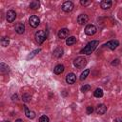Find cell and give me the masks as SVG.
Instances as JSON below:
<instances>
[{
    "label": "cell",
    "mask_w": 122,
    "mask_h": 122,
    "mask_svg": "<svg viewBox=\"0 0 122 122\" xmlns=\"http://www.w3.org/2000/svg\"><path fill=\"white\" fill-rule=\"evenodd\" d=\"M99 45V42L97 40H92L91 42H89L84 49L81 50L80 53H83V54H87V55H90L93 52V51L96 49V47Z\"/></svg>",
    "instance_id": "1"
},
{
    "label": "cell",
    "mask_w": 122,
    "mask_h": 122,
    "mask_svg": "<svg viewBox=\"0 0 122 122\" xmlns=\"http://www.w3.org/2000/svg\"><path fill=\"white\" fill-rule=\"evenodd\" d=\"M73 65H74V67H76L78 69H82V68H84L87 65V59L84 56L76 57L73 60Z\"/></svg>",
    "instance_id": "2"
},
{
    "label": "cell",
    "mask_w": 122,
    "mask_h": 122,
    "mask_svg": "<svg viewBox=\"0 0 122 122\" xmlns=\"http://www.w3.org/2000/svg\"><path fill=\"white\" fill-rule=\"evenodd\" d=\"M46 37H47V35H46V33H45L44 30H38V31H36L35 34H34L35 41H36L38 44H42V43L46 40Z\"/></svg>",
    "instance_id": "3"
},
{
    "label": "cell",
    "mask_w": 122,
    "mask_h": 122,
    "mask_svg": "<svg viewBox=\"0 0 122 122\" xmlns=\"http://www.w3.org/2000/svg\"><path fill=\"white\" fill-rule=\"evenodd\" d=\"M73 8H74V5L71 1H66L62 5V10L65 12H71L73 10Z\"/></svg>",
    "instance_id": "4"
},
{
    "label": "cell",
    "mask_w": 122,
    "mask_h": 122,
    "mask_svg": "<svg viewBox=\"0 0 122 122\" xmlns=\"http://www.w3.org/2000/svg\"><path fill=\"white\" fill-rule=\"evenodd\" d=\"M29 24L32 28H37L39 26V24H40V19L36 15H31L29 18Z\"/></svg>",
    "instance_id": "5"
},
{
    "label": "cell",
    "mask_w": 122,
    "mask_h": 122,
    "mask_svg": "<svg viewBox=\"0 0 122 122\" xmlns=\"http://www.w3.org/2000/svg\"><path fill=\"white\" fill-rule=\"evenodd\" d=\"M6 18H7V21L9 23H12L16 18V12L14 10H8V12L6 14Z\"/></svg>",
    "instance_id": "6"
},
{
    "label": "cell",
    "mask_w": 122,
    "mask_h": 122,
    "mask_svg": "<svg viewBox=\"0 0 122 122\" xmlns=\"http://www.w3.org/2000/svg\"><path fill=\"white\" fill-rule=\"evenodd\" d=\"M96 32V27L94 25H87L86 28H85V33L87 35H93L94 33Z\"/></svg>",
    "instance_id": "7"
},
{
    "label": "cell",
    "mask_w": 122,
    "mask_h": 122,
    "mask_svg": "<svg viewBox=\"0 0 122 122\" xmlns=\"http://www.w3.org/2000/svg\"><path fill=\"white\" fill-rule=\"evenodd\" d=\"M69 34H70V30H69L68 29L64 28V29H61V30L58 31L57 36H58V38H60V39H66V38L69 37Z\"/></svg>",
    "instance_id": "8"
},
{
    "label": "cell",
    "mask_w": 122,
    "mask_h": 122,
    "mask_svg": "<svg viewBox=\"0 0 122 122\" xmlns=\"http://www.w3.org/2000/svg\"><path fill=\"white\" fill-rule=\"evenodd\" d=\"M106 47H108L110 50H115L117 48V46H119V42L118 40H111L109 42H107L105 44Z\"/></svg>",
    "instance_id": "9"
},
{
    "label": "cell",
    "mask_w": 122,
    "mask_h": 122,
    "mask_svg": "<svg viewBox=\"0 0 122 122\" xmlns=\"http://www.w3.org/2000/svg\"><path fill=\"white\" fill-rule=\"evenodd\" d=\"M88 20H89L88 15H87V14H84V13L80 14V15L77 17V22H78L79 25H84V24H86V23L88 22Z\"/></svg>",
    "instance_id": "10"
},
{
    "label": "cell",
    "mask_w": 122,
    "mask_h": 122,
    "mask_svg": "<svg viewBox=\"0 0 122 122\" xmlns=\"http://www.w3.org/2000/svg\"><path fill=\"white\" fill-rule=\"evenodd\" d=\"M75 81H76V75L74 73L70 72V73L67 74V76H66V82L68 84H73Z\"/></svg>",
    "instance_id": "11"
},
{
    "label": "cell",
    "mask_w": 122,
    "mask_h": 122,
    "mask_svg": "<svg viewBox=\"0 0 122 122\" xmlns=\"http://www.w3.org/2000/svg\"><path fill=\"white\" fill-rule=\"evenodd\" d=\"M107 112V107L104 104H99L97 105L96 109H95V112L97 114H104Z\"/></svg>",
    "instance_id": "12"
},
{
    "label": "cell",
    "mask_w": 122,
    "mask_h": 122,
    "mask_svg": "<svg viewBox=\"0 0 122 122\" xmlns=\"http://www.w3.org/2000/svg\"><path fill=\"white\" fill-rule=\"evenodd\" d=\"M24 111H25V114H26V116H27L28 118L33 119V118L35 117V112H34L33 111H30L29 108H28L26 105H24Z\"/></svg>",
    "instance_id": "13"
},
{
    "label": "cell",
    "mask_w": 122,
    "mask_h": 122,
    "mask_svg": "<svg viewBox=\"0 0 122 122\" xmlns=\"http://www.w3.org/2000/svg\"><path fill=\"white\" fill-rule=\"evenodd\" d=\"M112 2L111 0H103V1H101V3H100V7H101L103 10H108V9H110V8L112 7Z\"/></svg>",
    "instance_id": "14"
},
{
    "label": "cell",
    "mask_w": 122,
    "mask_h": 122,
    "mask_svg": "<svg viewBox=\"0 0 122 122\" xmlns=\"http://www.w3.org/2000/svg\"><path fill=\"white\" fill-rule=\"evenodd\" d=\"M15 31L18 34H23L25 32V25L23 23H17L15 26Z\"/></svg>",
    "instance_id": "15"
},
{
    "label": "cell",
    "mask_w": 122,
    "mask_h": 122,
    "mask_svg": "<svg viewBox=\"0 0 122 122\" xmlns=\"http://www.w3.org/2000/svg\"><path fill=\"white\" fill-rule=\"evenodd\" d=\"M10 71V67L7 65V64H5V63H1L0 64V72L2 73V74H6V73H8Z\"/></svg>",
    "instance_id": "16"
},
{
    "label": "cell",
    "mask_w": 122,
    "mask_h": 122,
    "mask_svg": "<svg viewBox=\"0 0 122 122\" xmlns=\"http://www.w3.org/2000/svg\"><path fill=\"white\" fill-rule=\"evenodd\" d=\"M64 70H65V67H64L63 65H61V64H58V65H56V66L54 67L53 72H54L55 74H61V73L64 71Z\"/></svg>",
    "instance_id": "17"
},
{
    "label": "cell",
    "mask_w": 122,
    "mask_h": 122,
    "mask_svg": "<svg viewBox=\"0 0 122 122\" xmlns=\"http://www.w3.org/2000/svg\"><path fill=\"white\" fill-rule=\"evenodd\" d=\"M63 52H64V50H63L61 47H58V48H56V49L53 51V55H54L55 57L59 58V57H61V56L63 55Z\"/></svg>",
    "instance_id": "18"
},
{
    "label": "cell",
    "mask_w": 122,
    "mask_h": 122,
    "mask_svg": "<svg viewBox=\"0 0 122 122\" xmlns=\"http://www.w3.org/2000/svg\"><path fill=\"white\" fill-rule=\"evenodd\" d=\"M39 6H40V3L38 1H31L30 3V8L31 10H37L39 8Z\"/></svg>",
    "instance_id": "19"
},
{
    "label": "cell",
    "mask_w": 122,
    "mask_h": 122,
    "mask_svg": "<svg viewBox=\"0 0 122 122\" xmlns=\"http://www.w3.org/2000/svg\"><path fill=\"white\" fill-rule=\"evenodd\" d=\"M75 42H76V38H75L74 36H70V37L67 38V40H66V44H67L68 46L73 45Z\"/></svg>",
    "instance_id": "20"
},
{
    "label": "cell",
    "mask_w": 122,
    "mask_h": 122,
    "mask_svg": "<svg viewBox=\"0 0 122 122\" xmlns=\"http://www.w3.org/2000/svg\"><path fill=\"white\" fill-rule=\"evenodd\" d=\"M93 95H94L96 98H100V97H102V96H103V91H102V89L97 88V89L94 91Z\"/></svg>",
    "instance_id": "21"
},
{
    "label": "cell",
    "mask_w": 122,
    "mask_h": 122,
    "mask_svg": "<svg viewBox=\"0 0 122 122\" xmlns=\"http://www.w3.org/2000/svg\"><path fill=\"white\" fill-rule=\"evenodd\" d=\"M89 73H90V70H89V69H86V70L81 73V75H80V78H79V79H80L81 81L85 80V79L87 78V76L89 75Z\"/></svg>",
    "instance_id": "22"
},
{
    "label": "cell",
    "mask_w": 122,
    "mask_h": 122,
    "mask_svg": "<svg viewBox=\"0 0 122 122\" xmlns=\"http://www.w3.org/2000/svg\"><path fill=\"white\" fill-rule=\"evenodd\" d=\"M10 44V38L9 37H3L1 39V45L3 47H7Z\"/></svg>",
    "instance_id": "23"
},
{
    "label": "cell",
    "mask_w": 122,
    "mask_h": 122,
    "mask_svg": "<svg viewBox=\"0 0 122 122\" xmlns=\"http://www.w3.org/2000/svg\"><path fill=\"white\" fill-rule=\"evenodd\" d=\"M22 99H23V101H24L25 103H28V102H30V101L31 96H30L29 93H24V94L22 95Z\"/></svg>",
    "instance_id": "24"
},
{
    "label": "cell",
    "mask_w": 122,
    "mask_h": 122,
    "mask_svg": "<svg viewBox=\"0 0 122 122\" xmlns=\"http://www.w3.org/2000/svg\"><path fill=\"white\" fill-rule=\"evenodd\" d=\"M40 51H41L40 49H36V50H34L33 51H31V52H30V53L28 55V57H27V58H28V59H30V58H32V57H33L34 55H36V54H37V53H38Z\"/></svg>",
    "instance_id": "25"
},
{
    "label": "cell",
    "mask_w": 122,
    "mask_h": 122,
    "mask_svg": "<svg viewBox=\"0 0 122 122\" xmlns=\"http://www.w3.org/2000/svg\"><path fill=\"white\" fill-rule=\"evenodd\" d=\"M90 90H91V86H90V85H84V86H82V87H81V89H80V91H81L82 92H89Z\"/></svg>",
    "instance_id": "26"
},
{
    "label": "cell",
    "mask_w": 122,
    "mask_h": 122,
    "mask_svg": "<svg viewBox=\"0 0 122 122\" xmlns=\"http://www.w3.org/2000/svg\"><path fill=\"white\" fill-rule=\"evenodd\" d=\"M39 122H49V117L47 115H42L39 118Z\"/></svg>",
    "instance_id": "27"
},
{
    "label": "cell",
    "mask_w": 122,
    "mask_h": 122,
    "mask_svg": "<svg viewBox=\"0 0 122 122\" xmlns=\"http://www.w3.org/2000/svg\"><path fill=\"white\" fill-rule=\"evenodd\" d=\"M93 112V107L92 106H88L87 107V113L88 114H92Z\"/></svg>",
    "instance_id": "28"
},
{
    "label": "cell",
    "mask_w": 122,
    "mask_h": 122,
    "mask_svg": "<svg viewBox=\"0 0 122 122\" xmlns=\"http://www.w3.org/2000/svg\"><path fill=\"white\" fill-rule=\"evenodd\" d=\"M91 3H92L91 1H85V0H81V1H80V4H81L82 6H89Z\"/></svg>",
    "instance_id": "29"
},
{
    "label": "cell",
    "mask_w": 122,
    "mask_h": 122,
    "mask_svg": "<svg viewBox=\"0 0 122 122\" xmlns=\"http://www.w3.org/2000/svg\"><path fill=\"white\" fill-rule=\"evenodd\" d=\"M17 94H14V95H12V100H16L17 99Z\"/></svg>",
    "instance_id": "30"
},
{
    "label": "cell",
    "mask_w": 122,
    "mask_h": 122,
    "mask_svg": "<svg viewBox=\"0 0 122 122\" xmlns=\"http://www.w3.org/2000/svg\"><path fill=\"white\" fill-rule=\"evenodd\" d=\"M15 122H23V120L22 119H16Z\"/></svg>",
    "instance_id": "31"
},
{
    "label": "cell",
    "mask_w": 122,
    "mask_h": 122,
    "mask_svg": "<svg viewBox=\"0 0 122 122\" xmlns=\"http://www.w3.org/2000/svg\"><path fill=\"white\" fill-rule=\"evenodd\" d=\"M116 121H117V122H119V121H122V119H119V118H117V119H116Z\"/></svg>",
    "instance_id": "32"
},
{
    "label": "cell",
    "mask_w": 122,
    "mask_h": 122,
    "mask_svg": "<svg viewBox=\"0 0 122 122\" xmlns=\"http://www.w3.org/2000/svg\"><path fill=\"white\" fill-rule=\"evenodd\" d=\"M3 122H10V121H9V120H8V121H3Z\"/></svg>",
    "instance_id": "33"
}]
</instances>
